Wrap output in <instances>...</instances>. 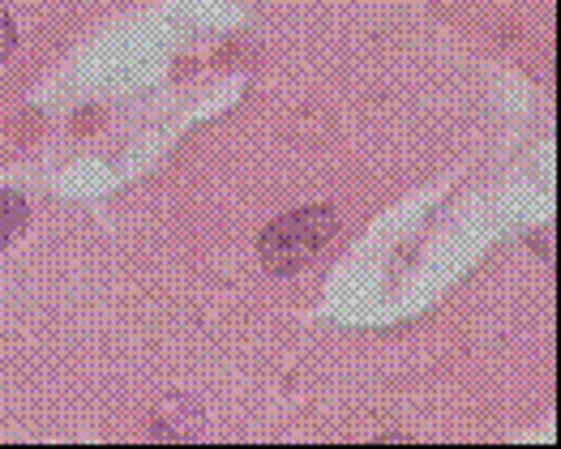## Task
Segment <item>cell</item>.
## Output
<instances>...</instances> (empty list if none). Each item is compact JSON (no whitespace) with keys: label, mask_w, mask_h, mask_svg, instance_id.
I'll return each instance as SVG.
<instances>
[{"label":"cell","mask_w":561,"mask_h":449,"mask_svg":"<svg viewBox=\"0 0 561 449\" xmlns=\"http://www.w3.org/2000/svg\"><path fill=\"white\" fill-rule=\"evenodd\" d=\"M339 235V210L334 206H300L262 227L257 257L271 274H300L330 240Z\"/></svg>","instance_id":"obj_1"},{"label":"cell","mask_w":561,"mask_h":449,"mask_svg":"<svg viewBox=\"0 0 561 449\" xmlns=\"http://www.w3.org/2000/svg\"><path fill=\"white\" fill-rule=\"evenodd\" d=\"M31 223V206L18 188H0V253L13 249L22 240V231Z\"/></svg>","instance_id":"obj_3"},{"label":"cell","mask_w":561,"mask_h":449,"mask_svg":"<svg viewBox=\"0 0 561 449\" xmlns=\"http://www.w3.org/2000/svg\"><path fill=\"white\" fill-rule=\"evenodd\" d=\"M13 47H18V26H13V18L0 9V60H9Z\"/></svg>","instance_id":"obj_4"},{"label":"cell","mask_w":561,"mask_h":449,"mask_svg":"<svg viewBox=\"0 0 561 449\" xmlns=\"http://www.w3.org/2000/svg\"><path fill=\"white\" fill-rule=\"evenodd\" d=\"M206 424V406L188 394H172L168 403H159L154 411V424H150V437L154 441H193Z\"/></svg>","instance_id":"obj_2"}]
</instances>
